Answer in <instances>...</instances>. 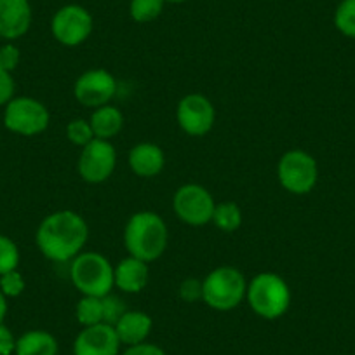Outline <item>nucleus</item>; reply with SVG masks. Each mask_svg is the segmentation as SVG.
Returning a JSON list of instances; mask_svg holds the SVG:
<instances>
[{
    "label": "nucleus",
    "instance_id": "nucleus-1",
    "mask_svg": "<svg viewBox=\"0 0 355 355\" xmlns=\"http://www.w3.org/2000/svg\"><path fill=\"white\" fill-rule=\"evenodd\" d=\"M89 227L75 211H56L42 220L37 228L35 242L39 251L51 261H71L84 249Z\"/></svg>",
    "mask_w": 355,
    "mask_h": 355
},
{
    "label": "nucleus",
    "instance_id": "nucleus-2",
    "mask_svg": "<svg viewBox=\"0 0 355 355\" xmlns=\"http://www.w3.org/2000/svg\"><path fill=\"white\" fill-rule=\"evenodd\" d=\"M167 225L152 211H139L129 218L124 230V244L129 256L152 263L164 254L167 248Z\"/></svg>",
    "mask_w": 355,
    "mask_h": 355
},
{
    "label": "nucleus",
    "instance_id": "nucleus-3",
    "mask_svg": "<svg viewBox=\"0 0 355 355\" xmlns=\"http://www.w3.org/2000/svg\"><path fill=\"white\" fill-rule=\"evenodd\" d=\"M245 298L256 315L266 320H275L289 310L291 289L281 275L274 272H261L248 284Z\"/></svg>",
    "mask_w": 355,
    "mask_h": 355
},
{
    "label": "nucleus",
    "instance_id": "nucleus-4",
    "mask_svg": "<svg viewBox=\"0 0 355 355\" xmlns=\"http://www.w3.org/2000/svg\"><path fill=\"white\" fill-rule=\"evenodd\" d=\"M70 279L82 296H98L103 298L112 293L114 282V266L100 252H80L71 259Z\"/></svg>",
    "mask_w": 355,
    "mask_h": 355
},
{
    "label": "nucleus",
    "instance_id": "nucleus-5",
    "mask_svg": "<svg viewBox=\"0 0 355 355\" xmlns=\"http://www.w3.org/2000/svg\"><path fill=\"white\" fill-rule=\"evenodd\" d=\"M202 302L218 312L234 310L248 295V281L235 266H218L202 281Z\"/></svg>",
    "mask_w": 355,
    "mask_h": 355
},
{
    "label": "nucleus",
    "instance_id": "nucleus-6",
    "mask_svg": "<svg viewBox=\"0 0 355 355\" xmlns=\"http://www.w3.org/2000/svg\"><path fill=\"white\" fill-rule=\"evenodd\" d=\"M277 176L282 189L295 196H305L315 189L319 166L305 150H289L279 160Z\"/></svg>",
    "mask_w": 355,
    "mask_h": 355
},
{
    "label": "nucleus",
    "instance_id": "nucleus-7",
    "mask_svg": "<svg viewBox=\"0 0 355 355\" xmlns=\"http://www.w3.org/2000/svg\"><path fill=\"white\" fill-rule=\"evenodd\" d=\"M51 115L46 105L33 98H12L6 105L4 124L9 131L21 136H37L49 125Z\"/></svg>",
    "mask_w": 355,
    "mask_h": 355
},
{
    "label": "nucleus",
    "instance_id": "nucleus-8",
    "mask_svg": "<svg viewBox=\"0 0 355 355\" xmlns=\"http://www.w3.org/2000/svg\"><path fill=\"white\" fill-rule=\"evenodd\" d=\"M214 207L216 202L209 190L197 183L180 187L173 197L174 214L190 227H204L211 223Z\"/></svg>",
    "mask_w": 355,
    "mask_h": 355
},
{
    "label": "nucleus",
    "instance_id": "nucleus-9",
    "mask_svg": "<svg viewBox=\"0 0 355 355\" xmlns=\"http://www.w3.org/2000/svg\"><path fill=\"white\" fill-rule=\"evenodd\" d=\"M94 21L87 9L77 4H68L58 9L51 21L54 39L67 47L80 46L93 33Z\"/></svg>",
    "mask_w": 355,
    "mask_h": 355
},
{
    "label": "nucleus",
    "instance_id": "nucleus-10",
    "mask_svg": "<svg viewBox=\"0 0 355 355\" xmlns=\"http://www.w3.org/2000/svg\"><path fill=\"white\" fill-rule=\"evenodd\" d=\"M115 166H117V152H115L114 145L107 139L98 138H94L82 148L77 162L80 178L91 185H100V183L107 182L114 174Z\"/></svg>",
    "mask_w": 355,
    "mask_h": 355
},
{
    "label": "nucleus",
    "instance_id": "nucleus-11",
    "mask_svg": "<svg viewBox=\"0 0 355 355\" xmlns=\"http://www.w3.org/2000/svg\"><path fill=\"white\" fill-rule=\"evenodd\" d=\"M117 93V80L103 68L87 70L75 80L73 96L87 108H100L110 103Z\"/></svg>",
    "mask_w": 355,
    "mask_h": 355
},
{
    "label": "nucleus",
    "instance_id": "nucleus-12",
    "mask_svg": "<svg viewBox=\"0 0 355 355\" xmlns=\"http://www.w3.org/2000/svg\"><path fill=\"white\" fill-rule=\"evenodd\" d=\"M176 119L178 125L182 128L183 132L199 138L213 129L216 112H214L213 103L204 94L192 93L180 100L176 108Z\"/></svg>",
    "mask_w": 355,
    "mask_h": 355
},
{
    "label": "nucleus",
    "instance_id": "nucleus-13",
    "mask_svg": "<svg viewBox=\"0 0 355 355\" xmlns=\"http://www.w3.org/2000/svg\"><path fill=\"white\" fill-rule=\"evenodd\" d=\"M121 340L110 324L84 327L73 341V355H119Z\"/></svg>",
    "mask_w": 355,
    "mask_h": 355
},
{
    "label": "nucleus",
    "instance_id": "nucleus-14",
    "mask_svg": "<svg viewBox=\"0 0 355 355\" xmlns=\"http://www.w3.org/2000/svg\"><path fill=\"white\" fill-rule=\"evenodd\" d=\"M32 25L28 0H0V37L8 40L25 35Z\"/></svg>",
    "mask_w": 355,
    "mask_h": 355
},
{
    "label": "nucleus",
    "instance_id": "nucleus-15",
    "mask_svg": "<svg viewBox=\"0 0 355 355\" xmlns=\"http://www.w3.org/2000/svg\"><path fill=\"white\" fill-rule=\"evenodd\" d=\"M148 263L141 261L135 256H128V258L121 259L119 265L114 268V282L122 293H129V295L141 293L148 284Z\"/></svg>",
    "mask_w": 355,
    "mask_h": 355
},
{
    "label": "nucleus",
    "instance_id": "nucleus-16",
    "mask_svg": "<svg viewBox=\"0 0 355 355\" xmlns=\"http://www.w3.org/2000/svg\"><path fill=\"white\" fill-rule=\"evenodd\" d=\"M152 317L146 312H141V310H128L119 319L114 329L122 345L132 347V345L145 343L146 338L152 333Z\"/></svg>",
    "mask_w": 355,
    "mask_h": 355
},
{
    "label": "nucleus",
    "instance_id": "nucleus-17",
    "mask_svg": "<svg viewBox=\"0 0 355 355\" xmlns=\"http://www.w3.org/2000/svg\"><path fill=\"white\" fill-rule=\"evenodd\" d=\"M166 164L162 148L155 143H139L129 152V167L139 178H153L160 174Z\"/></svg>",
    "mask_w": 355,
    "mask_h": 355
},
{
    "label": "nucleus",
    "instance_id": "nucleus-18",
    "mask_svg": "<svg viewBox=\"0 0 355 355\" xmlns=\"http://www.w3.org/2000/svg\"><path fill=\"white\" fill-rule=\"evenodd\" d=\"M89 124L93 128L94 138L110 141L124 128V115L117 107L105 105V107L94 108L91 119H89Z\"/></svg>",
    "mask_w": 355,
    "mask_h": 355
},
{
    "label": "nucleus",
    "instance_id": "nucleus-19",
    "mask_svg": "<svg viewBox=\"0 0 355 355\" xmlns=\"http://www.w3.org/2000/svg\"><path fill=\"white\" fill-rule=\"evenodd\" d=\"M60 345L51 333L33 329L16 340V355H58Z\"/></svg>",
    "mask_w": 355,
    "mask_h": 355
},
{
    "label": "nucleus",
    "instance_id": "nucleus-20",
    "mask_svg": "<svg viewBox=\"0 0 355 355\" xmlns=\"http://www.w3.org/2000/svg\"><path fill=\"white\" fill-rule=\"evenodd\" d=\"M211 223H214V227L220 228L225 234H232V232L239 230V227L242 225L241 207L235 202H230V200L216 204Z\"/></svg>",
    "mask_w": 355,
    "mask_h": 355
},
{
    "label": "nucleus",
    "instance_id": "nucleus-21",
    "mask_svg": "<svg viewBox=\"0 0 355 355\" xmlns=\"http://www.w3.org/2000/svg\"><path fill=\"white\" fill-rule=\"evenodd\" d=\"M75 317L82 327L103 324V303L98 296H82L75 306Z\"/></svg>",
    "mask_w": 355,
    "mask_h": 355
},
{
    "label": "nucleus",
    "instance_id": "nucleus-22",
    "mask_svg": "<svg viewBox=\"0 0 355 355\" xmlns=\"http://www.w3.org/2000/svg\"><path fill=\"white\" fill-rule=\"evenodd\" d=\"M164 4V0H131L129 15L136 23H150L159 18Z\"/></svg>",
    "mask_w": 355,
    "mask_h": 355
},
{
    "label": "nucleus",
    "instance_id": "nucleus-23",
    "mask_svg": "<svg viewBox=\"0 0 355 355\" xmlns=\"http://www.w3.org/2000/svg\"><path fill=\"white\" fill-rule=\"evenodd\" d=\"M334 26L341 35L355 39V0H341L334 12Z\"/></svg>",
    "mask_w": 355,
    "mask_h": 355
},
{
    "label": "nucleus",
    "instance_id": "nucleus-24",
    "mask_svg": "<svg viewBox=\"0 0 355 355\" xmlns=\"http://www.w3.org/2000/svg\"><path fill=\"white\" fill-rule=\"evenodd\" d=\"M19 251L15 241L6 235H0V275L8 274L18 268Z\"/></svg>",
    "mask_w": 355,
    "mask_h": 355
},
{
    "label": "nucleus",
    "instance_id": "nucleus-25",
    "mask_svg": "<svg viewBox=\"0 0 355 355\" xmlns=\"http://www.w3.org/2000/svg\"><path fill=\"white\" fill-rule=\"evenodd\" d=\"M67 138L68 141L73 143L75 146H80L84 148L85 145L94 139V132L89 121H84V119H73L70 124L67 125Z\"/></svg>",
    "mask_w": 355,
    "mask_h": 355
},
{
    "label": "nucleus",
    "instance_id": "nucleus-26",
    "mask_svg": "<svg viewBox=\"0 0 355 355\" xmlns=\"http://www.w3.org/2000/svg\"><path fill=\"white\" fill-rule=\"evenodd\" d=\"M101 303H103V324L115 326L119 322V319L128 312V306H125L124 300L117 295H112V293L103 296Z\"/></svg>",
    "mask_w": 355,
    "mask_h": 355
},
{
    "label": "nucleus",
    "instance_id": "nucleus-27",
    "mask_svg": "<svg viewBox=\"0 0 355 355\" xmlns=\"http://www.w3.org/2000/svg\"><path fill=\"white\" fill-rule=\"evenodd\" d=\"M0 291L9 296V298H16V296L25 291V279L18 270L0 275Z\"/></svg>",
    "mask_w": 355,
    "mask_h": 355
},
{
    "label": "nucleus",
    "instance_id": "nucleus-28",
    "mask_svg": "<svg viewBox=\"0 0 355 355\" xmlns=\"http://www.w3.org/2000/svg\"><path fill=\"white\" fill-rule=\"evenodd\" d=\"M180 298L183 300L185 303H197V302H202V296H204V286L202 281L196 277H189L180 284Z\"/></svg>",
    "mask_w": 355,
    "mask_h": 355
},
{
    "label": "nucleus",
    "instance_id": "nucleus-29",
    "mask_svg": "<svg viewBox=\"0 0 355 355\" xmlns=\"http://www.w3.org/2000/svg\"><path fill=\"white\" fill-rule=\"evenodd\" d=\"M19 60H21V54H19V49L16 46L6 44V46L0 47V68H4L8 71L16 70Z\"/></svg>",
    "mask_w": 355,
    "mask_h": 355
},
{
    "label": "nucleus",
    "instance_id": "nucleus-30",
    "mask_svg": "<svg viewBox=\"0 0 355 355\" xmlns=\"http://www.w3.org/2000/svg\"><path fill=\"white\" fill-rule=\"evenodd\" d=\"M15 96V80L11 71L0 68V107L8 105Z\"/></svg>",
    "mask_w": 355,
    "mask_h": 355
},
{
    "label": "nucleus",
    "instance_id": "nucleus-31",
    "mask_svg": "<svg viewBox=\"0 0 355 355\" xmlns=\"http://www.w3.org/2000/svg\"><path fill=\"white\" fill-rule=\"evenodd\" d=\"M16 350V338L4 322L0 324V355H12Z\"/></svg>",
    "mask_w": 355,
    "mask_h": 355
},
{
    "label": "nucleus",
    "instance_id": "nucleus-32",
    "mask_svg": "<svg viewBox=\"0 0 355 355\" xmlns=\"http://www.w3.org/2000/svg\"><path fill=\"white\" fill-rule=\"evenodd\" d=\"M121 355H167L159 345H153L145 341V343L132 345V347H128Z\"/></svg>",
    "mask_w": 355,
    "mask_h": 355
},
{
    "label": "nucleus",
    "instance_id": "nucleus-33",
    "mask_svg": "<svg viewBox=\"0 0 355 355\" xmlns=\"http://www.w3.org/2000/svg\"><path fill=\"white\" fill-rule=\"evenodd\" d=\"M6 298H8V296L0 291V324L4 322L6 313H8V300H6Z\"/></svg>",
    "mask_w": 355,
    "mask_h": 355
},
{
    "label": "nucleus",
    "instance_id": "nucleus-34",
    "mask_svg": "<svg viewBox=\"0 0 355 355\" xmlns=\"http://www.w3.org/2000/svg\"><path fill=\"white\" fill-rule=\"evenodd\" d=\"M164 2H173V4H180V2H185V0H164Z\"/></svg>",
    "mask_w": 355,
    "mask_h": 355
}]
</instances>
